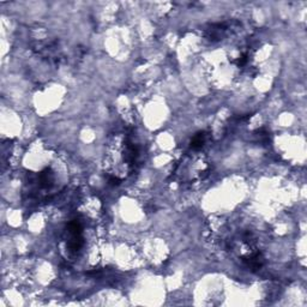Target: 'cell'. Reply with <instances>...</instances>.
Segmentation results:
<instances>
[{"instance_id":"6da1fadb","label":"cell","mask_w":307,"mask_h":307,"mask_svg":"<svg viewBox=\"0 0 307 307\" xmlns=\"http://www.w3.org/2000/svg\"><path fill=\"white\" fill-rule=\"evenodd\" d=\"M67 239H66V247L70 252L76 253L82 248L83 244V228L82 223L78 220H73L67 226Z\"/></svg>"},{"instance_id":"7a4b0ae2","label":"cell","mask_w":307,"mask_h":307,"mask_svg":"<svg viewBox=\"0 0 307 307\" xmlns=\"http://www.w3.org/2000/svg\"><path fill=\"white\" fill-rule=\"evenodd\" d=\"M206 139H207V134L204 132L196 134V136L193 137V139L191 140V148L193 150L201 149V146H203L204 143H206Z\"/></svg>"}]
</instances>
